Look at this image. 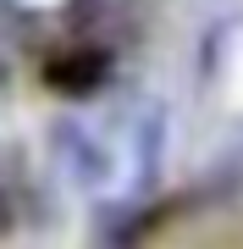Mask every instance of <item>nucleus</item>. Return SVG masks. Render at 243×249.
Here are the masks:
<instances>
[{
    "instance_id": "f257e3e1",
    "label": "nucleus",
    "mask_w": 243,
    "mask_h": 249,
    "mask_svg": "<svg viewBox=\"0 0 243 249\" xmlns=\"http://www.w3.org/2000/svg\"><path fill=\"white\" fill-rule=\"evenodd\" d=\"M105 78H111V55L94 50V45L61 50V55H50V67H45V83H50L55 94H66V100L99 94V89H105Z\"/></svg>"
}]
</instances>
